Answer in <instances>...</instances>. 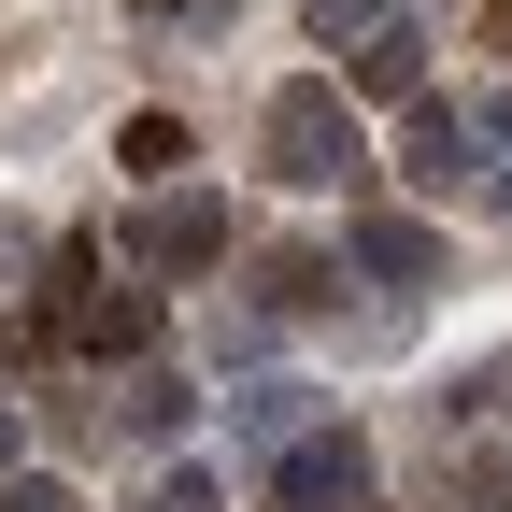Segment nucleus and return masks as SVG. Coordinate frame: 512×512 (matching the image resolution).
Returning <instances> with one entry per match:
<instances>
[{"instance_id": "14", "label": "nucleus", "mask_w": 512, "mask_h": 512, "mask_svg": "<svg viewBox=\"0 0 512 512\" xmlns=\"http://www.w3.org/2000/svg\"><path fill=\"white\" fill-rule=\"evenodd\" d=\"M456 512H512V484H498V470H470V484H456Z\"/></svg>"}, {"instance_id": "15", "label": "nucleus", "mask_w": 512, "mask_h": 512, "mask_svg": "<svg viewBox=\"0 0 512 512\" xmlns=\"http://www.w3.org/2000/svg\"><path fill=\"white\" fill-rule=\"evenodd\" d=\"M0 470H15V399H0Z\"/></svg>"}, {"instance_id": "12", "label": "nucleus", "mask_w": 512, "mask_h": 512, "mask_svg": "<svg viewBox=\"0 0 512 512\" xmlns=\"http://www.w3.org/2000/svg\"><path fill=\"white\" fill-rule=\"evenodd\" d=\"M0 512H86L72 484H43V470H0Z\"/></svg>"}, {"instance_id": "8", "label": "nucleus", "mask_w": 512, "mask_h": 512, "mask_svg": "<svg viewBox=\"0 0 512 512\" xmlns=\"http://www.w3.org/2000/svg\"><path fill=\"white\" fill-rule=\"evenodd\" d=\"M114 413L143 427V441H185V384H171V370H128V384H114Z\"/></svg>"}, {"instance_id": "2", "label": "nucleus", "mask_w": 512, "mask_h": 512, "mask_svg": "<svg viewBox=\"0 0 512 512\" xmlns=\"http://www.w3.org/2000/svg\"><path fill=\"white\" fill-rule=\"evenodd\" d=\"M271 512H370V441L356 427H299L271 456Z\"/></svg>"}, {"instance_id": "13", "label": "nucleus", "mask_w": 512, "mask_h": 512, "mask_svg": "<svg viewBox=\"0 0 512 512\" xmlns=\"http://www.w3.org/2000/svg\"><path fill=\"white\" fill-rule=\"evenodd\" d=\"M484 114V157H498V200H512V100H470Z\"/></svg>"}, {"instance_id": "5", "label": "nucleus", "mask_w": 512, "mask_h": 512, "mask_svg": "<svg viewBox=\"0 0 512 512\" xmlns=\"http://www.w3.org/2000/svg\"><path fill=\"white\" fill-rule=\"evenodd\" d=\"M313 413H328L313 384H242V399H228V441H242V456H285V441H299Z\"/></svg>"}, {"instance_id": "11", "label": "nucleus", "mask_w": 512, "mask_h": 512, "mask_svg": "<svg viewBox=\"0 0 512 512\" xmlns=\"http://www.w3.org/2000/svg\"><path fill=\"white\" fill-rule=\"evenodd\" d=\"M128 171H185V114H128Z\"/></svg>"}, {"instance_id": "10", "label": "nucleus", "mask_w": 512, "mask_h": 512, "mask_svg": "<svg viewBox=\"0 0 512 512\" xmlns=\"http://www.w3.org/2000/svg\"><path fill=\"white\" fill-rule=\"evenodd\" d=\"M328 299H342L328 256H271V313H328Z\"/></svg>"}, {"instance_id": "7", "label": "nucleus", "mask_w": 512, "mask_h": 512, "mask_svg": "<svg viewBox=\"0 0 512 512\" xmlns=\"http://www.w3.org/2000/svg\"><path fill=\"white\" fill-rule=\"evenodd\" d=\"M342 72H356V100H427V43H413L399 15H384V29H370V43L342 57Z\"/></svg>"}, {"instance_id": "16", "label": "nucleus", "mask_w": 512, "mask_h": 512, "mask_svg": "<svg viewBox=\"0 0 512 512\" xmlns=\"http://www.w3.org/2000/svg\"><path fill=\"white\" fill-rule=\"evenodd\" d=\"M498 57H512V0H498Z\"/></svg>"}, {"instance_id": "1", "label": "nucleus", "mask_w": 512, "mask_h": 512, "mask_svg": "<svg viewBox=\"0 0 512 512\" xmlns=\"http://www.w3.org/2000/svg\"><path fill=\"white\" fill-rule=\"evenodd\" d=\"M256 157H271V185H299V200H328V185H370V143H356V100L313 72V86H271V114H256Z\"/></svg>"}, {"instance_id": "4", "label": "nucleus", "mask_w": 512, "mask_h": 512, "mask_svg": "<svg viewBox=\"0 0 512 512\" xmlns=\"http://www.w3.org/2000/svg\"><path fill=\"white\" fill-rule=\"evenodd\" d=\"M128 256H143V271H214V256H228V200H157L143 228H128Z\"/></svg>"}, {"instance_id": "3", "label": "nucleus", "mask_w": 512, "mask_h": 512, "mask_svg": "<svg viewBox=\"0 0 512 512\" xmlns=\"http://www.w3.org/2000/svg\"><path fill=\"white\" fill-rule=\"evenodd\" d=\"M399 171L427 185V200H470V185H484V114H456V100H413V143H399Z\"/></svg>"}, {"instance_id": "6", "label": "nucleus", "mask_w": 512, "mask_h": 512, "mask_svg": "<svg viewBox=\"0 0 512 512\" xmlns=\"http://www.w3.org/2000/svg\"><path fill=\"white\" fill-rule=\"evenodd\" d=\"M356 271H370V285H441V242H427L413 214H356Z\"/></svg>"}, {"instance_id": "9", "label": "nucleus", "mask_w": 512, "mask_h": 512, "mask_svg": "<svg viewBox=\"0 0 512 512\" xmlns=\"http://www.w3.org/2000/svg\"><path fill=\"white\" fill-rule=\"evenodd\" d=\"M299 15H313V43H328V57H356L384 15H399V0H299Z\"/></svg>"}]
</instances>
